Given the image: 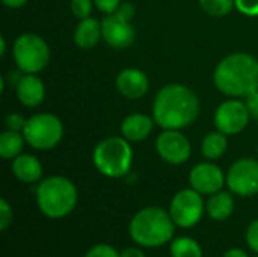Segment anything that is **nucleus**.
<instances>
[{
	"label": "nucleus",
	"mask_w": 258,
	"mask_h": 257,
	"mask_svg": "<svg viewBox=\"0 0 258 257\" xmlns=\"http://www.w3.org/2000/svg\"><path fill=\"white\" fill-rule=\"evenodd\" d=\"M246 242L252 251L258 254V220L252 221L246 230Z\"/></svg>",
	"instance_id": "30"
},
{
	"label": "nucleus",
	"mask_w": 258,
	"mask_h": 257,
	"mask_svg": "<svg viewBox=\"0 0 258 257\" xmlns=\"http://www.w3.org/2000/svg\"><path fill=\"white\" fill-rule=\"evenodd\" d=\"M17 97L20 103L27 108L39 106L45 97V86L42 80L35 74L21 76L17 83Z\"/></svg>",
	"instance_id": "15"
},
{
	"label": "nucleus",
	"mask_w": 258,
	"mask_h": 257,
	"mask_svg": "<svg viewBox=\"0 0 258 257\" xmlns=\"http://www.w3.org/2000/svg\"><path fill=\"white\" fill-rule=\"evenodd\" d=\"M116 14H119L122 18L132 21V18L135 17V8H133V5H130V3H121V6L118 8Z\"/></svg>",
	"instance_id": "32"
},
{
	"label": "nucleus",
	"mask_w": 258,
	"mask_h": 257,
	"mask_svg": "<svg viewBox=\"0 0 258 257\" xmlns=\"http://www.w3.org/2000/svg\"><path fill=\"white\" fill-rule=\"evenodd\" d=\"M36 203L45 217L53 220L63 218L76 208L77 189L70 179L51 176L39 183L36 189Z\"/></svg>",
	"instance_id": "4"
},
{
	"label": "nucleus",
	"mask_w": 258,
	"mask_h": 257,
	"mask_svg": "<svg viewBox=\"0 0 258 257\" xmlns=\"http://www.w3.org/2000/svg\"><path fill=\"white\" fill-rule=\"evenodd\" d=\"M255 257H258V256H255Z\"/></svg>",
	"instance_id": "37"
},
{
	"label": "nucleus",
	"mask_w": 258,
	"mask_h": 257,
	"mask_svg": "<svg viewBox=\"0 0 258 257\" xmlns=\"http://www.w3.org/2000/svg\"><path fill=\"white\" fill-rule=\"evenodd\" d=\"M14 176L24 183H35L42 177V165L32 155H20L12 162Z\"/></svg>",
	"instance_id": "17"
},
{
	"label": "nucleus",
	"mask_w": 258,
	"mask_h": 257,
	"mask_svg": "<svg viewBox=\"0 0 258 257\" xmlns=\"http://www.w3.org/2000/svg\"><path fill=\"white\" fill-rule=\"evenodd\" d=\"M116 89L121 95L130 100H138L148 92V77L139 68H125L122 70L115 80Z\"/></svg>",
	"instance_id": "14"
},
{
	"label": "nucleus",
	"mask_w": 258,
	"mask_h": 257,
	"mask_svg": "<svg viewBox=\"0 0 258 257\" xmlns=\"http://www.w3.org/2000/svg\"><path fill=\"white\" fill-rule=\"evenodd\" d=\"M11 223H12V209L9 203L5 198H2L0 200V230L5 232Z\"/></svg>",
	"instance_id": "27"
},
{
	"label": "nucleus",
	"mask_w": 258,
	"mask_h": 257,
	"mask_svg": "<svg viewBox=\"0 0 258 257\" xmlns=\"http://www.w3.org/2000/svg\"><path fill=\"white\" fill-rule=\"evenodd\" d=\"M215 86L230 97H246L258 89V61L248 53L224 58L213 73Z\"/></svg>",
	"instance_id": "2"
},
{
	"label": "nucleus",
	"mask_w": 258,
	"mask_h": 257,
	"mask_svg": "<svg viewBox=\"0 0 258 257\" xmlns=\"http://www.w3.org/2000/svg\"><path fill=\"white\" fill-rule=\"evenodd\" d=\"M156 150L165 162L180 165L190 158L192 147L180 130L165 129L156 141Z\"/></svg>",
	"instance_id": "11"
},
{
	"label": "nucleus",
	"mask_w": 258,
	"mask_h": 257,
	"mask_svg": "<svg viewBox=\"0 0 258 257\" xmlns=\"http://www.w3.org/2000/svg\"><path fill=\"white\" fill-rule=\"evenodd\" d=\"M2 2H3V5H5V6L15 9V8H21V6H24L27 0H2Z\"/></svg>",
	"instance_id": "34"
},
{
	"label": "nucleus",
	"mask_w": 258,
	"mask_h": 257,
	"mask_svg": "<svg viewBox=\"0 0 258 257\" xmlns=\"http://www.w3.org/2000/svg\"><path fill=\"white\" fill-rule=\"evenodd\" d=\"M23 135L32 148L50 150L60 142L63 126L62 121L53 114H36L27 120Z\"/></svg>",
	"instance_id": "7"
},
{
	"label": "nucleus",
	"mask_w": 258,
	"mask_h": 257,
	"mask_svg": "<svg viewBox=\"0 0 258 257\" xmlns=\"http://www.w3.org/2000/svg\"><path fill=\"white\" fill-rule=\"evenodd\" d=\"M189 183L190 188L201 195H213L222 189L224 183H227V176H224L218 165L212 162H203L190 170Z\"/></svg>",
	"instance_id": "12"
},
{
	"label": "nucleus",
	"mask_w": 258,
	"mask_h": 257,
	"mask_svg": "<svg viewBox=\"0 0 258 257\" xmlns=\"http://www.w3.org/2000/svg\"><path fill=\"white\" fill-rule=\"evenodd\" d=\"M94 5L100 12L109 15L118 11V8L121 6V0H94Z\"/></svg>",
	"instance_id": "29"
},
{
	"label": "nucleus",
	"mask_w": 258,
	"mask_h": 257,
	"mask_svg": "<svg viewBox=\"0 0 258 257\" xmlns=\"http://www.w3.org/2000/svg\"><path fill=\"white\" fill-rule=\"evenodd\" d=\"M249 112L243 101L227 100L215 112V126L225 135L240 133L249 123Z\"/></svg>",
	"instance_id": "10"
},
{
	"label": "nucleus",
	"mask_w": 258,
	"mask_h": 257,
	"mask_svg": "<svg viewBox=\"0 0 258 257\" xmlns=\"http://www.w3.org/2000/svg\"><path fill=\"white\" fill-rule=\"evenodd\" d=\"M169 214L175 223V226L189 229L200 223L204 214V201L200 192L194 188L181 189L177 192L171 201Z\"/></svg>",
	"instance_id": "8"
},
{
	"label": "nucleus",
	"mask_w": 258,
	"mask_h": 257,
	"mask_svg": "<svg viewBox=\"0 0 258 257\" xmlns=\"http://www.w3.org/2000/svg\"><path fill=\"white\" fill-rule=\"evenodd\" d=\"M124 136H110L100 141L92 153L95 168L107 177L125 176L133 164V150Z\"/></svg>",
	"instance_id": "5"
},
{
	"label": "nucleus",
	"mask_w": 258,
	"mask_h": 257,
	"mask_svg": "<svg viewBox=\"0 0 258 257\" xmlns=\"http://www.w3.org/2000/svg\"><path fill=\"white\" fill-rule=\"evenodd\" d=\"M224 257H248V254L243 251V250H240V248H233V250H228Z\"/></svg>",
	"instance_id": "35"
},
{
	"label": "nucleus",
	"mask_w": 258,
	"mask_h": 257,
	"mask_svg": "<svg viewBox=\"0 0 258 257\" xmlns=\"http://www.w3.org/2000/svg\"><path fill=\"white\" fill-rule=\"evenodd\" d=\"M92 6H94V0H71V11L80 20L88 18L91 15Z\"/></svg>",
	"instance_id": "24"
},
{
	"label": "nucleus",
	"mask_w": 258,
	"mask_h": 257,
	"mask_svg": "<svg viewBox=\"0 0 258 257\" xmlns=\"http://www.w3.org/2000/svg\"><path fill=\"white\" fill-rule=\"evenodd\" d=\"M227 147H228L227 135L218 130V132L209 133L203 139V142H201V153H203L204 158H207L210 161H215V159H219L227 151Z\"/></svg>",
	"instance_id": "20"
},
{
	"label": "nucleus",
	"mask_w": 258,
	"mask_h": 257,
	"mask_svg": "<svg viewBox=\"0 0 258 257\" xmlns=\"http://www.w3.org/2000/svg\"><path fill=\"white\" fill-rule=\"evenodd\" d=\"M227 185L231 192L242 197L258 194V161L251 158L236 161L227 173Z\"/></svg>",
	"instance_id": "9"
},
{
	"label": "nucleus",
	"mask_w": 258,
	"mask_h": 257,
	"mask_svg": "<svg viewBox=\"0 0 258 257\" xmlns=\"http://www.w3.org/2000/svg\"><path fill=\"white\" fill-rule=\"evenodd\" d=\"M175 230V223L169 212L162 208L150 206L139 211L130 221V238L141 247L154 248L168 244Z\"/></svg>",
	"instance_id": "3"
},
{
	"label": "nucleus",
	"mask_w": 258,
	"mask_h": 257,
	"mask_svg": "<svg viewBox=\"0 0 258 257\" xmlns=\"http://www.w3.org/2000/svg\"><path fill=\"white\" fill-rule=\"evenodd\" d=\"M236 8L248 15V17H258V0H234Z\"/></svg>",
	"instance_id": "26"
},
{
	"label": "nucleus",
	"mask_w": 258,
	"mask_h": 257,
	"mask_svg": "<svg viewBox=\"0 0 258 257\" xmlns=\"http://www.w3.org/2000/svg\"><path fill=\"white\" fill-rule=\"evenodd\" d=\"M24 135L15 130H6L0 135V156L3 159H15L24 145Z\"/></svg>",
	"instance_id": "21"
},
{
	"label": "nucleus",
	"mask_w": 258,
	"mask_h": 257,
	"mask_svg": "<svg viewBox=\"0 0 258 257\" xmlns=\"http://www.w3.org/2000/svg\"><path fill=\"white\" fill-rule=\"evenodd\" d=\"M121 257H145V253H144L142 250H139V248L130 247V248H125V250L121 253Z\"/></svg>",
	"instance_id": "33"
},
{
	"label": "nucleus",
	"mask_w": 258,
	"mask_h": 257,
	"mask_svg": "<svg viewBox=\"0 0 258 257\" xmlns=\"http://www.w3.org/2000/svg\"><path fill=\"white\" fill-rule=\"evenodd\" d=\"M201 9L212 17H225L236 6L234 0H200Z\"/></svg>",
	"instance_id": "23"
},
{
	"label": "nucleus",
	"mask_w": 258,
	"mask_h": 257,
	"mask_svg": "<svg viewBox=\"0 0 258 257\" xmlns=\"http://www.w3.org/2000/svg\"><path fill=\"white\" fill-rule=\"evenodd\" d=\"M85 257H121V254L107 244H98L91 250H88Z\"/></svg>",
	"instance_id": "25"
},
{
	"label": "nucleus",
	"mask_w": 258,
	"mask_h": 257,
	"mask_svg": "<svg viewBox=\"0 0 258 257\" xmlns=\"http://www.w3.org/2000/svg\"><path fill=\"white\" fill-rule=\"evenodd\" d=\"M206 209H207V214L210 218H213L216 221H224L234 211V198L230 192L219 191L209 198Z\"/></svg>",
	"instance_id": "19"
},
{
	"label": "nucleus",
	"mask_w": 258,
	"mask_h": 257,
	"mask_svg": "<svg viewBox=\"0 0 258 257\" xmlns=\"http://www.w3.org/2000/svg\"><path fill=\"white\" fill-rule=\"evenodd\" d=\"M200 114V100L186 85L163 86L153 101V118L162 129L180 130L190 126Z\"/></svg>",
	"instance_id": "1"
},
{
	"label": "nucleus",
	"mask_w": 258,
	"mask_h": 257,
	"mask_svg": "<svg viewBox=\"0 0 258 257\" xmlns=\"http://www.w3.org/2000/svg\"><path fill=\"white\" fill-rule=\"evenodd\" d=\"M245 98H246L245 105L248 108V112H249L251 118H254V120L258 121V89L254 91V92H251L249 95H246Z\"/></svg>",
	"instance_id": "31"
},
{
	"label": "nucleus",
	"mask_w": 258,
	"mask_h": 257,
	"mask_svg": "<svg viewBox=\"0 0 258 257\" xmlns=\"http://www.w3.org/2000/svg\"><path fill=\"white\" fill-rule=\"evenodd\" d=\"M171 256L172 257H203L201 245L187 236L177 238L171 242Z\"/></svg>",
	"instance_id": "22"
},
{
	"label": "nucleus",
	"mask_w": 258,
	"mask_h": 257,
	"mask_svg": "<svg viewBox=\"0 0 258 257\" xmlns=\"http://www.w3.org/2000/svg\"><path fill=\"white\" fill-rule=\"evenodd\" d=\"M101 38V21L92 17L80 20L74 32V41L80 48H92Z\"/></svg>",
	"instance_id": "18"
},
{
	"label": "nucleus",
	"mask_w": 258,
	"mask_h": 257,
	"mask_svg": "<svg viewBox=\"0 0 258 257\" xmlns=\"http://www.w3.org/2000/svg\"><path fill=\"white\" fill-rule=\"evenodd\" d=\"M6 127L9 129V130H15V132H23L24 130V127H26V123H27V120L23 117V115H20V114H9L8 117H6Z\"/></svg>",
	"instance_id": "28"
},
{
	"label": "nucleus",
	"mask_w": 258,
	"mask_h": 257,
	"mask_svg": "<svg viewBox=\"0 0 258 257\" xmlns=\"http://www.w3.org/2000/svg\"><path fill=\"white\" fill-rule=\"evenodd\" d=\"M154 118L144 114H132L121 123V133L127 141L139 142L150 136L154 129Z\"/></svg>",
	"instance_id": "16"
},
{
	"label": "nucleus",
	"mask_w": 258,
	"mask_h": 257,
	"mask_svg": "<svg viewBox=\"0 0 258 257\" xmlns=\"http://www.w3.org/2000/svg\"><path fill=\"white\" fill-rule=\"evenodd\" d=\"M14 61L20 71L36 74L50 62L48 44L35 33H23L14 42Z\"/></svg>",
	"instance_id": "6"
},
{
	"label": "nucleus",
	"mask_w": 258,
	"mask_h": 257,
	"mask_svg": "<svg viewBox=\"0 0 258 257\" xmlns=\"http://www.w3.org/2000/svg\"><path fill=\"white\" fill-rule=\"evenodd\" d=\"M5 52H6V41H5V38L2 36V38H0V56H3Z\"/></svg>",
	"instance_id": "36"
},
{
	"label": "nucleus",
	"mask_w": 258,
	"mask_h": 257,
	"mask_svg": "<svg viewBox=\"0 0 258 257\" xmlns=\"http://www.w3.org/2000/svg\"><path fill=\"white\" fill-rule=\"evenodd\" d=\"M101 35L107 45L113 48H125L135 41V29L130 20L113 12L101 20Z\"/></svg>",
	"instance_id": "13"
}]
</instances>
